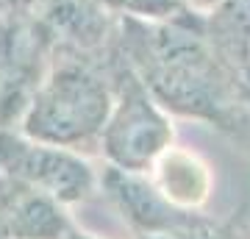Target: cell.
<instances>
[{
	"label": "cell",
	"instance_id": "cell-5",
	"mask_svg": "<svg viewBox=\"0 0 250 239\" xmlns=\"http://www.w3.org/2000/svg\"><path fill=\"white\" fill-rule=\"evenodd\" d=\"M100 189L111 200L117 214L128 222V228L136 234V239L167 237L206 217V212H189L175 206L153 184L147 173H128L108 164L100 173Z\"/></svg>",
	"mask_w": 250,
	"mask_h": 239
},
{
	"label": "cell",
	"instance_id": "cell-4",
	"mask_svg": "<svg viewBox=\"0 0 250 239\" xmlns=\"http://www.w3.org/2000/svg\"><path fill=\"white\" fill-rule=\"evenodd\" d=\"M0 170L62 206L83 203L100 189V175L81 153L28 139L9 128H0Z\"/></svg>",
	"mask_w": 250,
	"mask_h": 239
},
{
	"label": "cell",
	"instance_id": "cell-8",
	"mask_svg": "<svg viewBox=\"0 0 250 239\" xmlns=\"http://www.w3.org/2000/svg\"><path fill=\"white\" fill-rule=\"evenodd\" d=\"M220 136L231 142L233 148L250 159V62L236 72V89H233L231 106L225 109L223 120L214 128Z\"/></svg>",
	"mask_w": 250,
	"mask_h": 239
},
{
	"label": "cell",
	"instance_id": "cell-10",
	"mask_svg": "<svg viewBox=\"0 0 250 239\" xmlns=\"http://www.w3.org/2000/svg\"><path fill=\"white\" fill-rule=\"evenodd\" d=\"M59 239H98V237H92V234H86V231H78L75 225H70V228L64 231Z\"/></svg>",
	"mask_w": 250,
	"mask_h": 239
},
{
	"label": "cell",
	"instance_id": "cell-3",
	"mask_svg": "<svg viewBox=\"0 0 250 239\" xmlns=\"http://www.w3.org/2000/svg\"><path fill=\"white\" fill-rule=\"evenodd\" d=\"M108 72L114 103L98 148L111 167L128 173H150L153 164L175 145L172 117L156 103L117 44L108 62Z\"/></svg>",
	"mask_w": 250,
	"mask_h": 239
},
{
	"label": "cell",
	"instance_id": "cell-1",
	"mask_svg": "<svg viewBox=\"0 0 250 239\" xmlns=\"http://www.w3.org/2000/svg\"><path fill=\"white\" fill-rule=\"evenodd\" d=\"M117 47L170 117L217 128L231 106L236 72L206 36L203 11L167 20L120 17Z\"/></svg>",
	"mask_w": 250,
	"mask_h": 239
},
{
	"label": "cell",
	"instance_id": "cell-2",
	"mask_svg": "<svg viewBox=\"0 0 250 239\" xmlns=\"http://www.w3.org/2000/svg\"><path fill=\"white\" fill-rule=\"evenodd\" d=\"M111 53L89 56L53 47L45 75L20 117L28 139L75 153L98 148L114 103L108 72Z\"/></svg>",
	"mask_w": 250,
	"mask_h": 239
},
{
	"label": "cell",
	"instance_id": "cell-6",
	"mask_svg": "<svg viewBox=\"0 0 250 239\" xmlns=\"http://www.w3.org/2000/svg\"><path fill=\"white\" fill-rule=\"evenodd\" d=\"M147 175L172 203L189 212H203L206 200L211 195V184H214L211 167L197 153L181 151L175 145L153 164Z\"/></svg>",
	"mask_w": 250,
	"mask_h": 239
},
{
	"label": "cell",
	"instance_id": "cell-9",
	"mask_svg": "<svg viewBox=\"0 0 250 239\" xmlns=\"http://www.w3.org/2000/svg\"><path fill=\"white\" fill-rule=\"evenodd\" d=\"M147 239H250V220L245 209H236L228 217H211L206 214L203 220L189 225L184 231L167 234V237H147Z\"/></svg>",
	"mask_w": 250,
	"mask_h": 239
},
{
	"label": "cell",
	"instance_id": "cell-11",
	"mask_svg": "<svg viewBox=\"0 0 250 239\" xmlns=\"http://www.w3.org/2000/svg\"><path fill=\"white\" fill-rule=\"evenodd\" d=\"M187 6H192V9H197V11H206V9H211L217 0H184Z\"/></svg>",
	"mask_w": 250,
	"mask_h": 239
},
{
	"label": "cell",
	"instance_id": "cell-7",
	"mask_svg": "<svg viewBox=\"0 0 250 239\" xmlns=\"http://www.w3.org/2000/svg\"><path fill=\"white\" fill-rule=\"evenodd\" d=\"M206 36L233 67L250 62V0H217L203 11Z\"/></svg>",
	"mask_w": 250,
	"mask_h": 239
}]
</instances>
